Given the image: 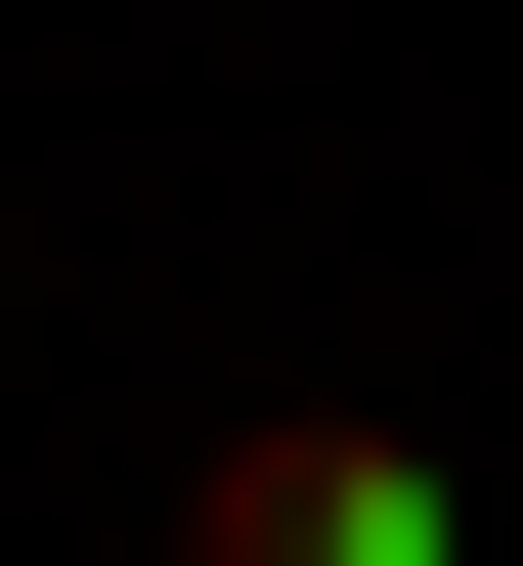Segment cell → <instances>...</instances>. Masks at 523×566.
I'll use <instances>...</instances> for the list:
<instances>
[{"label":"cell","mask_w":523,"mask_h":566,"mask_svg":"<svg viewBox=\"0 0 523 566\" xmlns=\"http://www.w3.org/2000/svg\"><path fill=\"white\" fill-rule=\"evenodd\" d=\"M175 566H480V480L393 392H219V480H175Z\"/></svg>","instance_id":"cell-1"}]
</instances>
